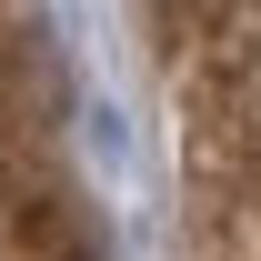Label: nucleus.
Listing matches in <instances>:
<instances>
[{"instance_id": "2", "label": "nucleus", "mask_w": 261, "mask_h": 261, "mask_svg": "<svg viewBox=\"0 0 261 261\" xmlns=\"http://www.w3.org/2000/svg\"><path fill=\"white\" fill-rule=\"evenodd\" d=\"M0 261H100V221L70 161L31 0H0Z\"/></svg>"}, {"instance_id": "1", "label": "nucleus", "mask_w": 261, "mask_h": 261, "mask_svg": "<svg viewBox=\"0 0 261 261\" xmlns=\"http://www.w3.org/2000/svg\"><path fill=\"white\" fill-rule=\"evenodd\" d=\"M191 261H261V0H130Z\"/></svg>"}]
</instances>
